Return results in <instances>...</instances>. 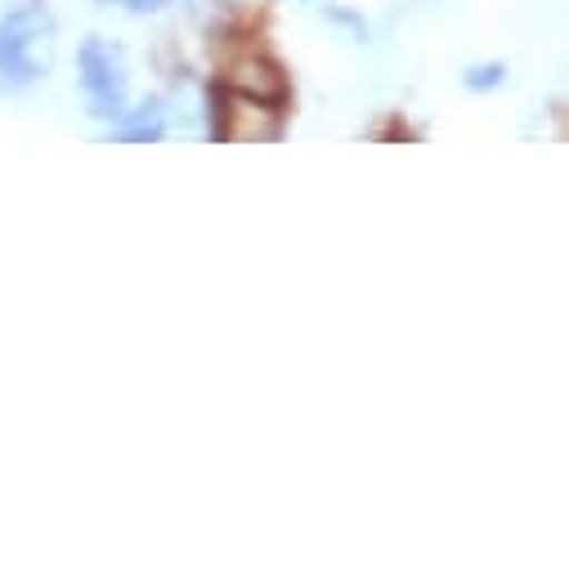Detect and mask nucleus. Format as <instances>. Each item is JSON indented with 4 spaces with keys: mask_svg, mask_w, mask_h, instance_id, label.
Instances as JSON below:
<instances>
[{
    "mask_svg": "<svg viewBox=\"0 0 569 569\" xmlns=\"http://www.w3.org/2000/svg\"><path fill=\"white\" fill-rule=\"evenodd\" d=\"M59 28L46 6H14L0 14V90L19 94L50 77Z\"/></svg>",
    "mask_w": 569,
    "mask_h": 569,
    "instance_id": "obj_1",
    "label": "nucleus"
},
{
    "mask_svg": "<svg viewBox=\"0 0 569 569\" xmlns=\"http://www.w3.org/2000/svg\"><path fill=\"white\" fill-rule=\"evenodd\" d=\"M77 72H81V94L94 117H117L130 99V68L117 41L108 37H86L77 50Z\"/></svg>",
    "mask_w": 569,
    "mask_h": 569,
    "instance_id": "obj_2",
    "label": "nucleus"
},
{
    "mask_svg": "<svg viewBox=\"0 0 569 569\" xmlns=\"http://www.w3.org/2000/svg\"><path fill=\"white\" fill-rule=\"evenodd\" d=\"M167 134V112H162V99H149L139 103L134 112H117L112 126H108V139H130V144H153V139Z\"/></svg>",
    "mask_w": 569,
    "mask_h": 569,
    "instance_id": "obj_3",
    "label": "nucleus"
},
{
    "mask_svg": "<svg viewBox=\"0 0 569 569\" xmlns=\"http://www.w3.org/2000/svg\"><path fill=\"white\" fill-rule=\"evenodd\" d=\"M467 90H498L502 81H507V63H476V68H467Z\"/></svg>",
    "mask_w": 569,
    "mask_h": 569,
    "instance_id": "obj_4",
    "label": "nucleus"
},
{
    "mask_svg": "<svg viewBox=\"0 0 569 569\" xmlns=\"http://www.w3.org/2000/svg\"><path fill=\"white\" fill-rule=\"evenodd\" d=\"M108 6H121V10H130V14H158V10L171 6V0H108Z\"/></svg>",
    "mask_w": 569,
    "mask_h": 569,
    "instance_id": "obj_5",
    "label": "nucleus"
}]
</instances>
